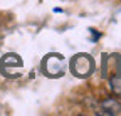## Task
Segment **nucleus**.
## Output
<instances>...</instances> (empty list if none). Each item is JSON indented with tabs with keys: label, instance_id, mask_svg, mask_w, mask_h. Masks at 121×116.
<instances>
[{
	"label": "nucleus",
	"instance_id": "1",
	"mask_svg": "<svg viewBox=\"0 0 121 116\" xmlns=\"http://www.w3.org/2000/svg\"><path fill=\"white\" fill-rule=\"evenodd\" d=\"M71 71L78 77H87L94 71V61L87 54H78L71 61Z\"/></svg>",
	"mask_w": 121,
	"mask_h": 116
},
{
	"label": "nucleus",
	"instance_id": "2",
	"mask_svg": "<svg viewBox=\"0 0 121 116\" xmlns=\"http://www.w3.org/2000/svg\"><path fill=\"white\" fill-rule=\"evenodd\" d=\"M44 72L45 74H49L52 77L56 76H62V72H64V59H62V56H57V54H52L49 57H45V61H44Z\"/></svg>",
	"mask_w": 121,
	"mask_h": 116
},
{
	"label": "nucleus",
	"instance_id": "3",
	"mask_svg": "<svg viewBox=\"0 0 121 116\" xmlns=\"http://www.w3.org/2000/svg\"><path fill=\"white\" fill-rule=\"evenodd\" d=\"M101 106V111L99 114H108V116H113V114H121V103L116 101L114 98H108L99 103Z\"/></svg>",
	"mask_w": 121,
	"mask_h": 116
},
{
	"label": "nucleus",
	"instance_id": "4",
	"mask_svg": "<svg viewBox=\"0 0 121 116\" xmlns=\"http://www.w3.org/2000/svg\"><path fill=\"white\" fill-rule=\"evenodd\" d=\"M2 67H4V71H7V69H10V67L20 69V67H22V59H20L19 56H15V54H9V56L4 57Z\"/></svg>",
	"mask_w": 121,
	"mask_h": 116
},
{
	"label": "nucleus",
	"instance_id": "5",
	"mask_svg": "<svg viewBox=\"0 0 121 116\" xmlns=\"http://www.w3.org/2000/svg\"><path fill=\"white\" fill-rule=\"evenodd\" d=\"M111 88L114 89L116 94H121V79L119 77H113L111 79Z\"/></svg>",
	"mask_w": 121,
	"mask_h": 116
},
{
	"label": "nucleus",
	"instance_id": "6",
	"mask_svg": "<svg viewBox=\"0 0 121 116\" xmlns=\"http://www.w3.org/2000/svg\"><path fill=\"white\" fill-rule=\"evenodd\" d=\"M119 96H121V94H119Z\"/></svg>",
	"mask_w": 121,
	"mask_h": 116
}]
</instances>
